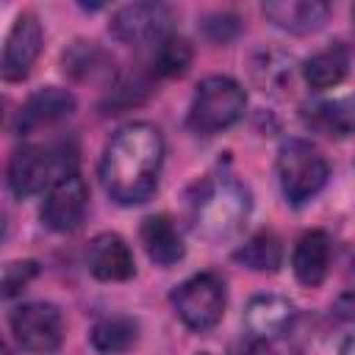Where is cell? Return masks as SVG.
<instances>
[{"mask_svg": "<svg viewBox=\"0 0 355 355\" xmlns=\"http://www.w3.org/2000/svg\"><path fill=\"white\" fill-rule=\"evenodd\" d=\"M330 178V164L308 139H286L277 150L280 191L291 205H305L316 197Z\"/></svg>", "mask_w": 355, "mask_h": 355, "instance_id": "5", "label": "cell"}, {"mask_svg": "<svg viewBox=\"0 0 355 355\" xmlns=\"http://www.w3.org/2000/svg\"><path fill=\"white\" fill-rule=\"evenodd\" d=\"M247 94L241 83L227 75H211L197 83V92L189 105V128L200 136H214L227 130L244 116Z\"/></svg>", "mask_w": 355, "mask_h": 355, "instance_id": "4", "label": "cell"}, {"mask_svg": "<svg viewBox=\"0 0 355 355\" xmlns=\"http://www.w3.org/2000/svg\"><path fill=\"white\" fill-rule=\"evenodd\" d=\"M39 275V263L36 261H11L3 266V297H17L19 291H25V286Z\"/></svg>", "mask_w": 355, "mask_h": 355, "instance_id": "24", "label": "cell"}, {"mask_svg": "<svg viewBox=\"0 0 355 355\" xmlns=\"http://www.w3.org/2000/svg\"><path fill=\"white\" fill-rule=\"evenodd\" d=\"M86 266L103 283L130 280L133 272H136L133 252H130L128 241L119 233H100V236H94L92 244H89V252H86Z\"/></svg>", "mask_w": 355, "mask_h": 355, "instance_id": "13", "label": "cell"}, {"mask_svg": "<svg viewBox=\"0 0 355 355\" xmlns=\"http://www.w3.org/2000/svg\"><path fill=\"white\" fill-rule=\"evenodd\" d=\"M191 64V47L186 39L180 36H166L158 44H153V55H150V72L155 78H178L189 69Z\"/></svg>", "mask_w": 355, "mask_h": 355, "instance_id": "23", "label": "cell"}, {"mask_svg": "<svg viewBox=\"0 0 355 355\" xmlns=\"http://www.w3.org/2000/svg\"><path fill=\"white\" fill-rule=\"evenodd\" d=\"M341 355H355V333L344 341V347H341Z\"/></svg>", "mask_w": 355, "mask_h": 355, "instance_id": "26", "label": "cell"}, {"mask_svg": "<svg viewBox=\"0 0 355 355\" xmlns=\"http://www.w3.org/2000/svg\"><path fill=\"white\" fill-rule=\"evenodd\" d=\"M64 75L78 83H108L114 78V58L97 42H75L61 58Z\"/></svg>", "mask_w": 355, "mask_h": 355, "instance_id": "16", "label": "cell"}, {"mask_svg": "<svg viewBox=\"0 0 355 355\" xmlns=\"http://www.w3.org/2000/svg\"><path fill=\"white\" fill-rule=\"evenodd\" d=\"M3 355H14V352H11V349H8V347H6V349H3Z\"/></svg>", "mask_w": 355, "mask_h": 355, "instance_id": "27", "label": "cell"}, {"mask_svg": "<svg viewBox=\"0 0 355 355\" xmlns=\"http://www.w3.org/2000/svg\"><path fill=\"white\" fill-rule=\"evenodd\" d=\"M225 302H227L225 280L216 272L191 275L189 280H183L172 291L175 313L194 333H205V330L216 327L222 313H225Z\"/></svg>", "mask_w": 355, "mask_h": 355, "instance_id": "6", "label": "cell"}, {"mask_svg": "<svg viewBox=\"0 0 355 355\" xmlns=\"http://www.w3.org/2000/svg\"><path fill=\"white\" fill-rule=\"evenodd\" d=\"M172 22L175 14L164 3H128L111 14L108 31L122 44L153 47L161 39L172 36Z\"/></svg>", "mask_w": 355, "mask_h": 355, "instance_id": "8", "label": "cell"}, {"mask_svg": "<svg viewBox=\"0 0 355 355\" xmlns=\"http://www.w3.org/2000/svg\"><path fill=\"white\" fill-rule=\"evenodd\" d=\"M89 338H92V347L97 349V352H125V349H130L133 344H136V338H139V324H136V319H130V316H105V319H100L94 327H92V333H89Z\"/></svg>", "mask_w": 355, "mask_h": 355, "instance_id": "22", "label": "cell"}, {"mask_svg": "<svg viewBox=\"0 0 355 355\" xmlns=\"http://www.w3.org/2000/svg\"><path fill=\"white\" fill-rule=\"evenodd\" d=\"M302 122L330 139H344L355 133V94L302 105Z\"/></svg>", "mask_w": 355, "mask_h": 355, "instance_id": "15", "label": "cell"}, {"mask_svg": "<svg viewBox=\"0 0 355 355\" xmlns=\"http://www.w3.org/2000/svg\"><path fill=\"white\" fill-rule=\"evenodd\" d=\"M250 72H252V80L263 89V92H277L283 89L286 83H291V75H294V58L286 55L283 50H258L250 61Z\"/></svg>", "mask_w": 355, "mask_h": 355, "instance_id": "21", "label": "cell"}, {"mask_svg": "<svg viewBox=\"0 0 355 355\" xmlns=\"http://www.w3.org/2000/svg\"><path fill=\"white\" fill-rule=\"evenodd\" d=\"M233 258L252 272H277L283 263V244L272 230H261L252 239H247L233 252Z\"/></svg>", "mask_w": 355, "mask_h": 355, "instance_id": "20", "label": "cell"}, {"mask_svg": "<svg viewBox=\"0 0 355 355\" xmlns=\"http://www.w3.org/2000/svg\"><path fill=\"white\" fill-rule=\"evenodd\" d=\"M236 355H275L272 344L269 341H261V338H250L244 347H239Z\"/></svg>", "mask_w": 355, "mask_h": 355, "instance_id": "25", "label": "cell"}, {"mask_svg": "<svg viewBox=\"0 0 355 355\" xmlns=\"http://www.w3.org/2000/svg\"><path fill=\"white\" fill-rule=\"evenodd\" d=\"M352 19H355V8H352Z\"/></svg>", "mask_w": 355, "mask_h": 355, "instance_id": "28", "label": "cell"}, {"mask_svg": "<svg viewBox=\"0 0 355 355\" xmlns=\"http://www.w3.org/2000/svg\"><path fill=\"white\" fill-rule=\"evenodd\" d=\"M297 319V308L291 300L280 294H255L244 308V324L250 330V338L275 341L283 338Z\"/></svg>", "mask_w": 355, "mask_h": 355, "instance_id": "12", "label": "cell"}, {"mask_svg": "<svg viewBox=\"0 0 355 355\" xmlns=\"http://www.w3.org/2000/svg\"><path fill=\"white\" fill-rule=\"evenodd\" d=\"M14 341L33 355H53L64 341V316L53 302H25L8 316Z\"/></svg>", "mask_w": 355, "mask_h": 355, "instance_id": "7", "label": "cell"}, {"mask_svg": "<svg viewBox=\"0 0 355 355\" xmlns=\"http://www.w3.org/2000/svg\"><path fill=\"white\" fill-rule=\"evenodd\" d=\"M42 42H44V33H42L39 17L31 11H22L14 19L6 36V44H3V61H0L3 80H22L36 64L42 53Z\"/></svg>", "mask_w": 355, "mask_h": 355, "instance_id": "9", "label": "cell"}, {"mask_svg": "<svg viewBox=\"0 0 355 355\" xmlns=\"http://www.w3.org/2000/svg\"><path fill=\"white\" fill-rule=\"evenodd\" d=\"M263 14L272 25L302 36V33L319 31L327 22L330 6L322 0H272V3H263Z\"/></svg>", "mask_w": 355, "mask_h": 355, "instance_id": "14", "label": "cell"}, {"mask_svg": "<svg viewBox=\"0 0 355 355\" xmlns=\"http://www.w3.org/2000/svg\"><path fill=\"white\" fill-rule=\"evenodd\" d=\"M164 164V136L150 122L122 125L105 144L100 158V180L105 194L119 205H139L158 189Z\"/></svg>", "mask_w": 355, "mask_h": 355, "instance_id": "1", "label": "cell"}, {"mask_svg": "<svg viewBox=\"0 0 355 355\" xmlns=\"http://www.w3.org/2000/svg\"><path fill=\"white\" fill-rule=\"evenodd\" d=\"M72 114H75V94L61 86H44V89L33 92L17 111L14 133L31 136V133L47 130V128L69 119Z\"/></svg>", "mask_w": 355, "mask_h": 355, "instance_id": "10", "label": "cell"}, {"mask_svg": "<svg viewBox=\"0 0 355 355\" xmlns=\"http://www.w3.org/2000/svg\"><path fill=\"white\" fill-rule=\"evenodd\" d=\"M141 244H144V252L150 255L153 263L158 266H175L183 255H186V247H183V239L175 227V222L166 216V214H155V216H147L141 222Z\"/></svg>", "mask_w": 355, "mask_h": 355, "instance_id": "18", "label": "cell"}, {"mask_svg": "<svg viewBox=\"0 0 355 355\" xmlns=\"http://www.w3.org/2000/svg\"><path fill=\"white\" fill-rule=\"evenodd\" d=\"M72 175H78V147L72 141L22 144L8 158V189L19 200L50 191Z\"/></svg>", "mask_w": 355, "mask_h": 355, "instance_id": "3", "label": "cell"}, {"mask_svg": "<svg viewBox=\"0 0 355 355\" xmlns=\"http://www.w3.org/2000/svg\"><path fill=\"white\" fill-rule=\"evenodd\" d=\"M89 208V189L80 175L55 183L42 202V222L55 233H72L83 225Z\"/></svg>", "mask_w": 355, "mask_h": 355, "instance_id": "11", "label": "cell"}, {"mask_svg": "<svg viewBox=\"0 0 355 355\" xmlns=\"http://www.w3.org/2000/svg\"><path fill=\"white\" fill-rule=\"evenodd\" d=\"M291 269L302 286H319L330 269V236L324 230H308L297 239Z\"/></svg>", "mask_w": 355, "mask_h": 355, "instance_id": "17", "label": "cell"}, {"mask_svg": "<svg viewBox=\"0 0 355 355\" xmlns=\"http://www.w3.org/2000/svg\"><path fill=\"white\" fill-rule=\"evenodd\" d=\"M250 208L252 200L247 186L227 172L205 175L189 197L191 225L208 241H222L236 236L244 227Z\"/></svg>", "mask_w": 355, "mask_h": 355, "instance_id": "2", "label": "cell"}, {"mask_svg": "<svg viewBox=\"0 0 355 355\" xmlns=\"http://www.w3.org/2000/svg\"><path fill=\"white\" fill-rule=\"evenodd\" d=\"M352 64V53L344 42H333L324 50L313 53L305 64H302V78L311 89H330L338 86Z\"/></svg>", "mask_w": 355, "mask_h": 355, "instance_id": "19", "label": "cell"}]
</instances>
